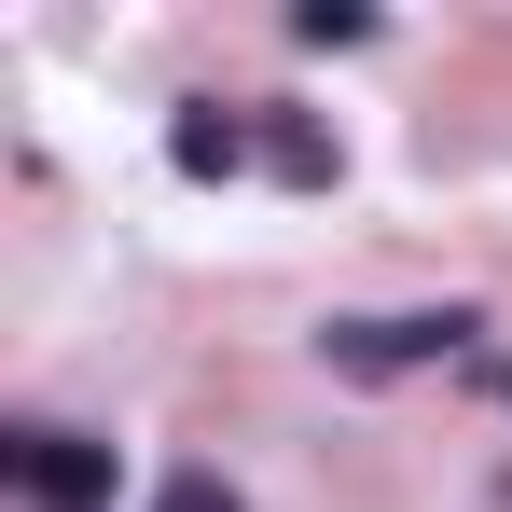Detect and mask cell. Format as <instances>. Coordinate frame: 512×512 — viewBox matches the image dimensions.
Here are the masks:
<instances>
[{
  "mask_svg": "<svg viewBox=\"0 0 512 512\" xmlns=\"http://www.w3.org/2000/svg\"><path fill=\"white\" fill-rule=\"evenodd\" d=\"M14 499L28 512H111V485H125V457L97 443V429H14Z\"/></svg>",
  "mask_w": 512,
  "mask_h": 512,
  "instance_id": "6da1fadb",
  "label": "cell"
},
{
  "mask_svg": "<svg viewBox=\"0 0 512 512\" xmlns=\"http://www.w3.org/2000/svg\"><path fill=\"white\" fill-rule=\"evenodd\" d=\"M333 346V374H360V388H388V374H416V360H443V346H471V319L457 305H429V319H346Z\"/></svg>",
  "mask_w": 512,
  "mask_h": 512,
  "instance_id": "7a4b0ae2",
  "label": "cell"
},
{
  "mask_svg": "<svg viewBox=\"0 0 512 512\" xmlns=\"http://www.w3.org/2000/svg\"><path fill=\"white\" fill-rule=\"evenodd\" d=\"M167 167L180 180H236V167H263V125H236L222 97H194V111L167 125Z\"/></svg>",
  "mask_w": 512,
  "mask_h": 512,
  "instance_id": "3957f363",
  "label": "cell"
},
{
  "mask_svg": "<svg viewBox=\"0 0 512 512\" xmlns=\"http://www.w3.org/2000/svg\"><path fill=\"white\" fill-rule=\"evenodd\" d=\"M263 167L291 180V194H333L346 153H333V125H319V111H263Z\"/></svg>",
  "mask_w": 512,
  "mask_h": 512,
  "instance_id": "277c9868",
  "label": "cell"
},
{
  "mask_svg": "<svg viewBox=\"0 0 512 512\" xmlns=\"http://www.w3.org/2000/svg\"><path fill=\"white\" fill-rule=\"evenodd\" d=\"M153 512H250V499H236L222 471H167V485H153Z\"/></svg>",
  "mask_w": 512,
  "mask_h": 512,
  "instance_id": "5b68a950",
  "label": "cell"
},
{
  "mask_svg": "<svg viewBox=\"0 0 512 512\" xmlns=\"http://www.w3.org/2000/svg\"><path fill=\"white\" fill-rule=\"evenodd\" d=\"M360 28H374V14H346V0H305V14H291V42H319V56H333V42H360Z\"/></svg>",
  "mask_w": 512,
  "mask_h": 512,
  "instance_id": "8992f818",
  "label": "cell"
}]
</instances>
